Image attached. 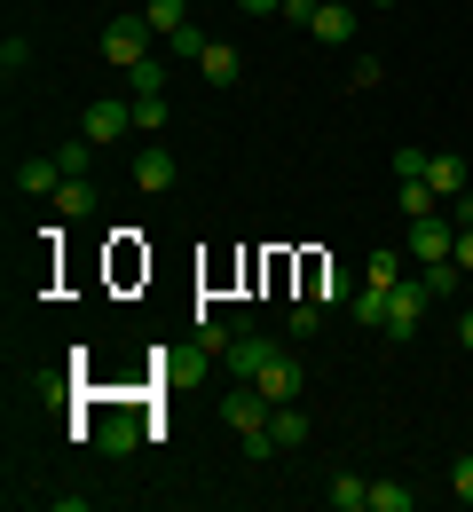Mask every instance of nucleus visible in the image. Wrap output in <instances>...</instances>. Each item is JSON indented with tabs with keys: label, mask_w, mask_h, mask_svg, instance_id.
Listing matches in <instances>:
<instances>
[{
	"label": "nucleus",
	"mask_w": 473,
	"mask_h": 512,
	"mask_svg": "<svg viewBox=\"0 0 473 512\" xmlns=\"http://www.w3.org/2000/svg\"><path fill=\"white\" fill-rule=\"evenodd\" d=\"M150 40H158L150 16H111V24H103V64H119V71L150 64Z\"/></svg>",
	"instance_id": "obj_1"
},
{
	"label": "nucleus",
	"mask_w": 473,
	"mask_h": 512,
	"mask_svg": "<svg viewBox=\"0 0 473 512\" xmlns=\"http://www.w3.org/2000/svg\"><path fill=\"white\" fill-rule=\"evenodd\" d=\"M426 308H434V292H426V276H403V284L387 292V323H379V331H387V339L403 347L410 331H418V316H426Z\"/></svg>",
	"instance_id": "obj_2"
},
{
	"label": "nucleus",
	"mask_w": 473,
	"mask_h": 512,
	"mask_svg": "<svg viewBox=\"0 0 473 512\" xmlns=\"http://www.w3.org/2000/svg\"><path fill=\"white\" fill-rule=\"evenodd\" d=\"M418 268H434V260L458 253V221H442V213H426V221H410V245H403Z\"/></svg>",
	"instance_id": "obj_3"
},
{
	"label": "nucleus",
	"mask_w": 473,
	"mask_h": 512,
	"mask_svg": "<svg viewBox=\"0 0 473 512\" xmlns=\"http://www.w3.org/2000/svg\"><path fill=\"white\" fill-rule=\"evenodd\" d=\"M127 127H135V103H119V95H103V103H87V111H79V134H87L95 150H103V142H119Z\"/></svg>",
	"instance_id": "obj_4"
},
{
	"label": "nucleus",
	"mask_w": 473,
	"mask_h": 512,
	"mask_svg": "<svg viewBox=\"0 0 473 512\" xmlns=\"http://www.w3.org/2000/svg\"><path fill=\"white\" fill-rule=\"evenodd\" d=\"M261 394H269V402H300V386H308V371H300V355H284V347H276L269 363H261Z\"/></svg>",
	"instance_id": "obj_5"
},
{
	"label": "nucleus",
	"mask_w": 473,
	"mask_h": 512,
	"mask_svg": "<svg viewBox=\"0 0 473 512\" xmlns=\"http://www.w3.org/2000/svg\"><path fill=\"white\" fill-rule=\"evenodd\" d=\"M174 182H182L174 150H142V158H135V190H142V197H166Z\"/></svg>",
	"instance_id": "obj_6"
},
{
	"label": "nucleus",
	"mask_w": 473,
	"mask_h": 512,
	"mask_svg": "<svg viewBox=\"0 0 473 512\" xmlns=\"http://www.w3.org/2000/svg\"><path fill=\"white\" fill-rule=\"evenodd\" d=\"M276 347L269 339H261V331H237V339H229V355H221V363H229V371H237V379H261V363H269Z\"/></svg>",
	"instance_id": "obj_7"
},
{
	"label": "nucleus",
	"mask_w": 473,
	"mask_h": 512,
	"mask_svg": "<svg viewBox=\"0 0 473 512\" xmlns=\"http://www.w3.org/2000/svg\"><path fill=\"white\" fill-rule=\"evenodd\" d=\"M16 190H24V197H56V190H64L56 150H48V158H24V166H16Z\"/></svg>",
	"instance_id": "obj_8"
},
{
	"label": "nucleus",
	"mask_w": 473,
	"mask_h": 512,
	"mask_svg": "<svg viewBox=\"0 0 473 512\" xmlns=\"http://www.w3.org/2000/svg\"><path fill=\"white\" fill-rule=\"evenodd\" d=\"M95 449L127 457V449H135V410H95Z\"/></svg>",
	"instance_id": "obj_9"
},
{
	"label": "nucleus",
	"mask_w": 473,
	"mask_h": 512,
	"mask_svg": "<svg viewBox=\"0 0 473 512\" xmlns=\"http://www.w3.org/2000/svg\"><path fill=\"white\" fill-rule=\"evenodd\" d=\"M308 32H316V40H324V48H347V40H355V8H347V0H324V8H316V24H308Z\"/></svg>",
	"instance_id": "obj_10"
},
{
	"label": "nucleus",
	"mask_w": 473,
	"mask_h": 512,
	"mask_svg": "<svg viewBox=\"0 0 473 512\" xmlns=\"http://www.w3.org/2000/svg\"><path fill=\"white\" fill-rule=\"evenodd\" d=\"M198 71H205V87H237V71H245V56H237L229 40H213V48L198 56Z\"/></svg>",
	"instance_id": "obj_11"
},
{
	"label": "nucleus",
	"mask_w": 473,
	"mask_h": 512,
	"mask_svg": "<svg viewBox=\"0 0 473 512\" xmlns=\"http://www.w3.org/2000/svg\"><path fill=\"white\" fill-rule=\"evenodd\" d=\"M426 182H434V197H466V158H450V150H434V166H426Z\"/></svg>",
	"instance_id": "obj_12"
},
{
	"label": "nucleus",
	"mask_w": 473,
	"mask_h": 512,
	"mask_svg": "<svg viewBox=\"0 0 473 512\" xmlns=\"http://www.w3.org/2000/svg\"><path fill=\"white\" fill-rule=\"evenodd\" d=\"M269 442H276V449H300V442H308V418H300V402H276V410H269Z\"/></svg>",
	"instance_id": "obj_13"
},
{
	"label": "nucleus",
	"mask_w": 473,
	"mask_h": 512,
	"mask_svg": "<svg viewBox=\"0 0 473 512\" xmlns=\"http://www.w3.org/2000/svg\"><path fill=\"white\" fill-rule=\"evenodd\" d=\"M56 221H95V182H87V174L56 190Z\"/></svg>",
	"instance_id": "obj_14"
},
{
	"label": "nucleus",
	"mask_w": 473,
	"mask_h": 512,
	"mask_svg": "<svg viewBox=\"0 0 473 512\" xmlns=\"http://www.w3.org/2000/svg\"><path fill=\"white\" fill-rule=\"evenodd\" d=\"M332 512H371V481L363 473H332Z\"/></svg>",
	"instance_id": "obj_15"
},
{
	"label": "nucleus",
	"mask_w": 473,
	"mask_h": 512,
	"mask_svg": "<svg viewBox=\"0 0 473 512\" xmlns=\"http://www.w3.org/2000/svg\"><path fill=\"white\" fill-rule=\"evenodd\" d=\"M395 205H403L410 221H426V213H442V197H434V182H403V190H395Z\"/></svg>",
	"instance_id": "obj_16"
},
{
	"label": "nucleus",
	"mask_w": 473,
	"mask_h": 512,
	"mask_svg": "<svg viewBox=\"0 0 473 512\" xmlns=\"http://www.w3.org/2000/svg\"><path fill=\"white\" fill-rule=\"evenodd\" d=\"M56 166H64V182H79V174L95 166V142H87V134H71L64 150H56Z\"/></svg>",
	"instance_id": "obj_17"
},
{
	"label": "nucleus",
	"mask_w": 473,
	"mask_h": 512,
	"mask_svg": "<svg viewBox=\"0 0 473 512\" xmlns=\"http://www.w3.org/2000/svg\"><path fill=\"white\" fill-rule=\"evenodd\" d=\"M142 16H150L158 32H182V24H190V0H142Z\"/></svg>",
	"instance_id": "obj_18"
},
{
	"label": "nucleus",
	"mask_w": 473,
	"mask_h": 512,
	"mask_svg": "<svg viewBox=\"0 0 473 512\" xmlns=\"http://www.w3.org/2000/svg\"><path fill=\"white\" fill-rule=\"evenodd\" d=\"M418 497H410V481H371V512H410Z\"/></svg>",
	"instance_id": "obj_19"
},
{
	"label": "nucleus",
	"mask_w": 473,
	"mask_h": 512,
	"mask_svg": "<svg viewBox=\"0 0 473 512\" xmlns=\"http://www.w3.org/2000/svg\"><path fill=\"white\" fill-rule=\"evenodd\" d=\"M363 284H387V292H395V284H403V253H371L363 260Z\"/></svg>",
	"instance_id": "obj_20"
},
{
	"label": "nucleus",
	"mask_w": 473,
	"mask_h": 512,
	"mask_svg": "<svg viewBox=\"0 0 473 512\" xmlns=\"http://www.w3.org/2000/svg\"><path fill=\"white\" fill-rule=\"evenodd\" d=\"M355 323H371V331L387 323V284H363V292H355Z\"/></svg>",
	"instance_id": "obj_21"
},
{
	"label": "nucleus",
	"mask_w": 473,
	"mask_h": 512,
	"mask_svg": "<svg viewBox=\"0 0 473 512\" xmlns=\"http://www.w3.org/2000/svg\"><path fill=\"white\" fill-rule=\"evenodd\" d=\"M426 166H434V150H418V142L395 150V182H426Z\"/></svg>",
	"instance_id": "obj_22"
},
{
	"label": "nucleus",
	"mask_w": 473,
	"mask_h": 512,
	"mask_svg": "<svg viewBox=\"0 0 473 512\" xmlns=\"http://www.w3.org/2000/svg\"><path fill=\"white\" fill-rule=\"evenodd\" d=\"M166 48H174L182 64H198V56H205V48H213V40H205L198 24H182V32H166Z\"/></svg>",
	"instance_id": "obj_23"
},
{
	"label": "nucleus",
	"mask_w": 473,
	"mask_h": 512,
	"mask_svg": "<svg viewBox=\"0 0 473 512\" xmlns=\"http://www.w3.org/2000/svg\"><path fill=\"white\" fill-rule=\"evenodd\" d=\"M32 64V48H24V32H8V40H0V71H8V79H16V71Z\"/></svg>",
	"instance_id": "obj_24"
},
{
	"label": "nucleus",
	"mask_w": 473,
	"mask_h": 512,
	"mask_svg": "<svg viewBox=\"0 0 473 512\" xmlns=\"http://www.w3.org/2000/svg\"><path fill=\"white\" fill-rule=\"evenodd\" d=\"M450 497H458V505H473V449L450 465Z\"/></svg>",
	"instance_id": "obj_25"
},
{
	"label": "nucleus",
	"mask_w": 473,
	"mask_h": 512,
	"mask_svg": "<svg viewBox=\"0 0 473 512\" xmlns=\"http://www.w3.org/2000/svg\"><path fill=\"white\" fill-rule=\"evenodd\" d=\"M127 79H135V95H166V64H135Z\"/></svg>",
	"instance_id": "obj_26"
},
{
	"label": "nucleus",
	"mask_w": 473,
	"mask_h": 512,
	"mask_svg": "<svg viewBox=\"0 0 473 512\" xmlns=\"http://www.w3.org/2000/svg\"><path fill=\"white\" fill-rule=\"evenodd\" d=\"M135 127H166V95H135Z\"/></svg>",
	"instance_id": "obj_27"
},
{
	"label": "nucleus",
	"mask_w": 473,
	"mask_h": 512,
	"mask_svg": "<svg viewBox=\"0 0 473 512\" xmlns=\"http://www.w3.org/2000/svg\"><path fill=\"white\" fill-rule=\"evenodd\" d=\"M316 8H324V0H284L276 16H292V24H316Z\"/></svg>",
	"instance_id": "obj_28"
},
{
	"label": "nucleus",
	"mask_w": 473,
	"mask_h": 512,
	"mask_svg": "<svg viewBox=\"0 0 473 512\" xmlns=\"http://www.w3.org/2000/svg\"><path fill=\"white\" fill-rule=\"evenodd\" d=\"M450 260H458V268L473 276V229H458V253H450Z\"/></svg>",
	"instance_id": "obj_29"
},
{
	"label": "nucleus",
	"mask_w": 473,
	"mask_h": 512,
	"mask_svg": "<svg viewBox=\"0 0 473 512\" xmlns=\"http://www.w3.org/2000/svg\"><path fill=\"white\" fill-rule=\"evenodd\" d=\"M458 347H466V355H473V308H466V316H458Z\"/></svg>",
	"instance_id": "obj_30"
},
{
	"label": "nucleus",
	"mask_w": 473,
	"mask_h": 512,
	"mask_svg": "<svg viewBox=\"0 0 473 512\" xmlns=\"http://www.w3.org/2000/svg\"><path fill=\"white\" fill-rule=\"evenodd\" d=\"M237 8H245V16H269V8H284V0H237Z\"/></svg>",
	"instance_id": "obj_31"
},
{
	"label": "nucleus",
	"mask_w": 473,
	"mask_h": 512,
	"mask_svg": "<svg viewBox=\"0 0 473 512\" xmlns=\"http://www.w3.org/2000/svg\"><path fill=\"white\" fill-rule=\"evenodd\" d=\"M458 229H473V190H466V197H458Z\"/></svg>",
	"instance_id": "obj_32"
},
{
	"label": "nucleus",
	"mask_w": 473,
	"mask_h": 512,
	"mask_svg": "<svg viewBox=\"0 0 473 512\" xmlns=\"http://www.w3.org/2000/svg\"><path fill=\"white\" fill-rule=\"evenodd\" d=\"M371 8H395V0H371Z\"/></svg>",
	"instance_id": "obj_33"
}]
</instances>
